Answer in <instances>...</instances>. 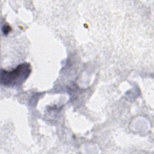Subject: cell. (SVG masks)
Listing matches in <instances>:
<instances>
[{
	"mask_svg": "<svg viewBox=\"0 0 154 154\" xmlns=\"http://www.w3.org/2000/svg\"><path fill=\"white\" fill-rule=\"evenodd\" d=\"M31 72V66L23 63L11 71L1 70V83L7 87H13L22 84L29 76Z\"/></svg>",
	"mask_w": 154,
	"mask_h": 154,
	"instance_id": "cell-1",
	"label": "cell"
},
{
	"mask_svg": "<svg viewBox=\"0 0 154 154\" xmlns=\"http://www.w3.org/2000/svg\"><path fill=\"white\" fill-rule=\"evenodd\" d=\"M2 30H3L4 34H7L11 30V28L8 25H6V26H4V29L2 28Z\"/></svg>",
	"mask_w": 154,
	"mask_h": 154,
	"instance_id": "cell-2",
	"label": "cell"
}]
</instances>
